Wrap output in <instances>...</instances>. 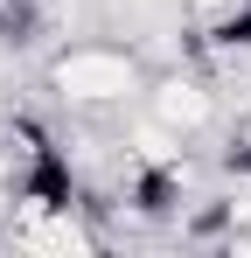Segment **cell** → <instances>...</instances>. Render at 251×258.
<instances>
[{"instance_id": "1", "label": "cell", "mask_w": 251, "mask_h": 258, "mask_svg": "<svg viewBox=\"0 0 251 258\" xmlns=\"http://www.w3.org/2000/svg\"><path fill=\"white\" fill-rule=\"evenodd\" d=\"M147 56L126 42H98V35H84V42H63L49 63H42V84L56 91V105H70L84 119H119L126 105L147 91Z\"/></svg>"}, {"instance_id": "3", "label": "cell", "mask_w": 251, "mask_h": 258, "mask_svg": "<svg viewBox=\"0 0 251 258\" xmlns=\"http://www.w3.org/2000/svg\"><path fill=\"white\" fill-rule=\"evenodd\" d=\"M189 35H237L251 42V0H181Z\"/></svg>"}, {"instance_id": "2", "label": "cell", "mask_w": 251, "mask_h": 258, "mask_svg": "<svg viewBox=\"0 0 251 258\" xmlns=\"http://www.w3.org/2000/svg\"><path fill=\"white\" fill-rule=\"evenodd\" d=\"M140 112L147 119H161L167 133H181V140H203L216 119H223V91L209 84L203 63H161L154 77H147V91H140Z\"/></svg>"}]
</instances>
